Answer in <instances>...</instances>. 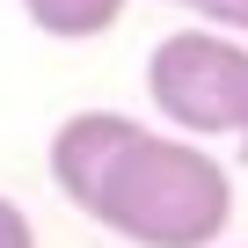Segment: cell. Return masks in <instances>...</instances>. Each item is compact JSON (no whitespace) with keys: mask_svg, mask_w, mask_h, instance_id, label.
<instances>
[{"mask_svg":"<svg viewBox=\"0 0 248 248\" xmlns=\"http://www.w3.org/2000/svg\"><path fill=\"white\" fill-rule=\"evenodd\" d=\"M233 154L248 161V109H241V132H233Z\"/></svg>","mask_w":248,"mask_h":248,"instance_id":"52a82bcc","label":"cell"},{"mask_svg":"<svg viewBox=\"0 0 248 248\" xmlns=\"http://www.w3.org/2000/svg\"><path fill=\"white\" fill-rule=\"evenodd\" d=\"M132 139H139V117H124V109H73L59 132H51V154H44L51 190H59L80 219H95V197H102L117 154L132 146Z\"/></svg>","mask_w":248,"mask_h":248,"instance_id":"3957f363","label":"cell"},{"mask_svg":"<svg viewBox=\"0 0 248 248\" xmlns=\"http://www.w3.org/2000/svg\"><path fill=\"white\" fill-rule=\"evenodd\" d=\"M22 15L59 44H88V37H109L124 22V0H22Z\"/></svg>","mask_w":248,"mask_h":248,"instance_id":"277c9868","label":"cell"},{"mask_svg":"<svg viewBox=\"0 0 248 248\" xmlns=\"http://www.w3.org/2000/svg\"><path fill=\"white\" fill-rule=\"evenodd\" d=\"M146 95L183 139H233L248 109V37L233 30H168L146 51Z\"/></svg>","mask_w":248,"mask_h":248,"instance_id":"7a4b0ae2","label":"cell"},{"mask_svg":"<svg viewBox=\"0 0 248 248\" xmlns=\"http://www.w3.org/2000/svg\"><path fill=\"white\" fill-rule=\"evenodd\" d=\"M0 248H37V226L15 197H0Z\"/></svg>","mask_w":248,"mask_h":248,"instance_id":"5b68a950","label":"cell"},{"mask_svg":"<svg viewBox=\"0 0 248 248\" xmlns=\"http://www.w3.org/2000/svg\"><path fill=\"white\" fill-rule=\"evenodd\" d=\"M95 226L132 248H219L233 226V175L204 139L139 124L95 197Z\"/></svg>","mask_w":248,"mask_h":248,"instance_id":"6da1fadb","label":"cell"},{"mask_svg":"<svg viewBox=\"0 0 248 248\" xmlns=\"http://www.w3.org/2000/svg\"><path fill=\"white\" fill-rule=\"evenodd\" d=\"M212 30H233V37H248V0H204V8H197Z\"/></svg>","mask_w":248,"mask_h":248,"instance_id":"8992f818","label":"cell"},{"mask_svg":"<svg viewBox=\"0 0 248 248\" xmlns=\"http://www.w3.org/2000/svg\"><path fill=\"white\" fill-rule=\"evenodd\" d=\"M161 8H204V0H161Z\"/></svg>","mask_w":248,"mask_h":248,"instance_id":"ba28073f","label":"cell"}]
</instances>
